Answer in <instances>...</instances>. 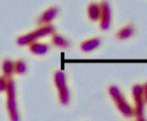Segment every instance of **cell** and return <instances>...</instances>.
I'll return each instance as SVG.
<instances>
[{"label": "cell", "mask_w": 147, "mask_h": 121, "mask_svg": "<svg viewBox=\"0 0 147 121\" xmlns=\"http://www.w3.org/2000/svg\"><path fill=\"white\" fill-rule=\"evenodd\" d=\"M133 97L134 100V114L137 121H146L144 118V100L143 97V87L142 85L136 84L133 87Z\"/></svg>", "instance_id": "2"}, {"label": "cell", "mask_w": 147, "mask_h": 121, "mask_svg": "<svg viewBox=\"0 0 147 121\" xmlns=\"http://www.w3.org/2000/svg\"><path fill=\"white\" fill-rule=\"evenodd\" d=\"M14 70V62H12L11 61L7 60L5 61L3 63V71L5 75H10L13 72Z\"/></svg>", "instance_id": "14"}, {"label": "cell", "mask_w": 147, "mask_h": 121, "mask_svg": "<svg viewBox=\"0 0 147 121\" xmlns=\"http://www.w3.org/2000/svg\"><path fill=\"white\" fill-rule=\"evenodd\" d=\"M54 32H55V28L52 25L45 26V27H42V28L35 31V32L31 33V34H28L26 35H24V36L18 38V43L20 45H27V43L33 42L34 40L37 39V38L46 36L49 34H52V33H54Z\"/></svg>", "instance_id": "5"}, {"label": "cell", "mask_w": 147, "mask_h": 121, "mask_svg": "<svg viewBox=\"0 0 147 121\" xmlns=\"http://www.w3.org/2000/svg\"><path fill=\"white\" fill-rule=\"evenodd\" d=\"M143 87V97H144V102L147 103V82L145 84L142 85Z\"/></svg>", "instance_id": "16"}, {"label": "cell", "mask_w": 147, "mask_h": 121, "mask_svg": "<svg viewBox=\"0 0 147 121\" xmlns=\"http://www.w3.org/2000/svg\"><path fill=\"white\" fill-rule=\"evenodd\" d=\"M57 13H58V10H57V8H55V7H51V8L47 9L42 15V21L43 22L52 21L56 16Z\"/></svg>", "instance_id": "11"}, {"label": "cell", "mask_w": 147, "mask_h": 121, "mask_svg": "<svg viewBox=\"0 0 147 121\" xmlns=\"http://www.w3.org/2000/svg\"><path fill=\"white\" fill-rule=\"evenodd\" d=\"M7 80H5L4 77L0 78V91H4L7 90Z\"/></svg>", "instance_id": "15"}, {"label": "cell", "mask_w": 147, "mask_h": 121, "mask_svg": "<svg viewBox=\"0 0 147 121\" xmlns=\"http://www.w3.org/2000/svg\"><path fill=\"white\" fill-rule=\"evenodd\" d=\"M88 15L91 20L96 21L100 17V5L92 3L88 7Z\"/></svg>", "instance_id": "10"}, {"label": "cell", "mask_w": 147, "mask_h": 121, "mask_svg": "<svg viewBox=\"0 0 147 121\" xmlns=\"http://www.w3.org/2000/svg\"><path fill=\"white\" fill-rule=\"evenodd\" d=\"M134 33V26L131 25H128L126 26H124L121 30H119V32L117 33L116 36L118 39H120V40H125L130 37H132Z\"/></svg>", "instance_id": "8"}, {"label": "cell", "mask_w": 147, "mask_h": 121, "mask_svg": "<svg viewBox=\"0 0 147 121\" xmlns=\"http://www.w3.org/2000/svg\"><path fill=\"white\" fill-rule=\"evenodd\" d=\"M55 81L56 88L58 90L60 101L63 105H67L69 102L70 94L65 84V76L62 71H56L55 75Z\"/></svg>", "instance_id": "4"}, {"label": "cell", "mask_w": 147, "mask_h": 121, "mask_svg": "<svg viewBox=\"0 0 147 121\" xmlns=\"http://www.w3.org/2000/svg\"><path fill=\"white\" fill-rule=\"evenodd\" d=\"M53 43H54V45H57L59 47H62V48L68 46V42H67V40L65 39L64 37H62L61 35H57L53 37Z\"/></svg>", "instance_id": "12"}, {"label": "cell", "mask_w": 147, "mask_h": 121, "mask_svg": "<svg viewBox=\"0 0 147 121\" xmlns=\"http://www.w3.org/2000/svg\"><path fill=\"white\" fill-rule=\"evenodd\" d=\"M109 94L111 95L113 100H114L117 108L119 109V111L124 117L130 118L134 116V112L133 108L129 105L126 100L124 98L119 88L115 85H112L109 88Z\"/></svg>", "instance_id": "1"}, {"label": "cell", "mask_w": 147, "mask_h": 121, "mask_svg": "<svg viewBox=\"0 0 147 121\" xmlns=\"http://www.w3.org/2000/svg\"><path fill=\"white\" fill-rule=\"evenodd\" d=\"M7 108L9 111L11 121H18L19 116L16 108V91H15V83L12 80H7Z\"/></svg>", "instance_id": "3"}, {"label": "cell", "mask_w": 147, "mask_h": 121, "mask_svg": "<svg viewBox=\"0 0 147 121\" xmlns=\"http://www.w3.org/2000/svg\"><path fill=\"white\" fill-rule=\"evenodd\" d=\"M100 15H101V28L106 31L111 26V7L107 1H104L100 5Z\"/></svg>", "instance_id": "6"}, {"label": "cell", "mask_w": 147, "mask_h": 121, "mask_svg": "<svg viewBox=\"0 0 147 121\" xmlns=\"http://www.w3.org/2000/svg\"><path fill=\"white\" fill-rule=\"evenodd\" d=\"M14 70L16 73H19V74L25 73L26 70V65L25 62H23V61H18V62L14 63Z\"/></svg>", "instance_id": "13"}, {"label": "cell", "mask_w": 147, "mask_h": 121, "mask_svg": "<svg viewBox=\"0 0 147 121\" xmlns=\"http://www.w3.org/2000/svg\"><path fill=\"white\" fill-rule=\"evenodd\" d=\"M49 50V47L47 45L44 43H33L30 46V51L31 53L37 54V55H43L46 54Z\"/></svg>", "instance_id": "9"}, {"label": "cell", "mask_w": 147, "mask_h": 121, "mask_svg": "<svg viewBox=\"0 0 147 121\" xmlns=\"http://www.w3.org/2000/svg\"><path fill=\"white\" fill-rule=\"evenodd\" d=\"M101 43L99 38H93L87 41H84L81 43V50L83 52H92L95 50Z\"/></svg>", "instance_id": "7"}]
</instances>
